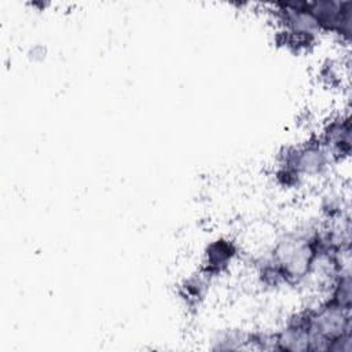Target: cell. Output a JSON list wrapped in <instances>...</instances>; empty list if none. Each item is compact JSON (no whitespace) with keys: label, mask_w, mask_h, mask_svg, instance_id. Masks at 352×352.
<instances>
[{"label":"cell","mask_w":352,"mask_h":352,"mask_svg":"<svg viewBox=\"0 0 352 352\" xmlns=\"http://www.w3.org/2000/svg\"><path fill=\"white\" fill-rule=\"evenodd\" d=\"M235 253V248L230 241H224V239H219L213 243L209 245L208 248V261H206V270L210 274H216L220 272L221 270H224L230 260L232 258Z\"/></svg>","instance_id":"1"}]
</instances>
